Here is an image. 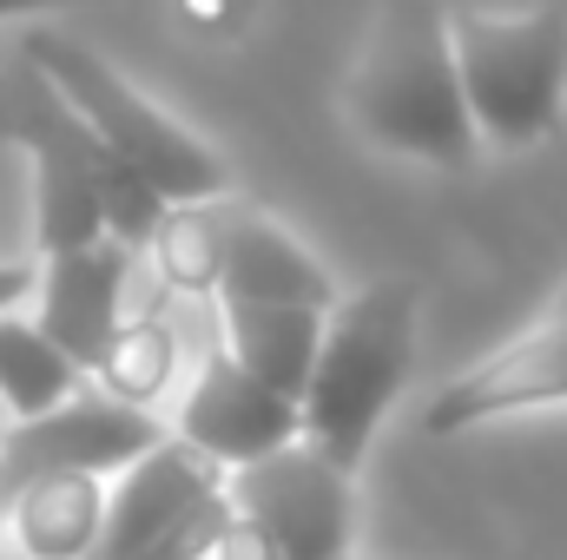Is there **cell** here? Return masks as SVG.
I'll return each instance as SVG.
<instances>
[{"label": "cell", "instance_id": "8992f818", "mask_svg": "<svg viewBox=\"0 0 567 560\" xmlns=\"http://www.w3.org/2000/svg\"><path fill=\"white\" fill-rule=\"evenodd\" d=\"M231 528L212 560H350L357 475L317 442H284L278 455L231 468Z\"/></svg>", "mask_w": 567, "mask_h": 560}, {"label": "cell", "instance_id": "7a4b0ae2", "mask_svg": "<svg viewBox=\"0 0 567 560\" xmlns=\"http://www.w3.org/2000/svg\"><path fill=\"white\" fill-rule=\"evenodd\" d=\"M343 113L377 152L462 172L475 158V120L455 73V33L435 0H383L357 66L343 80Z\"/></svg>", "mask_w": 567, "mask_h": 560}, {"label": "cell", "instance_id": "9c48e42d", "mask_svg": "<svg viewBox=\"0 0 567 560\" xmlns=\"http://www.w3.org/2000/svg\"><path fill=\"white\" fill-rule=\"evenodd\" d=\"M555 403H567V278L522 336H508L475 370H462L455 383L435 390V403L423 409V428L429 435H468L482 422L555 409Z\"/></svg>", "mask_w": 567, "mask_h": 560}, {"label": "cell", "instance_id": "ba28073f", "mask_svg": "<svg viewBox=\"0 0 567 560\" xmlns=\"http://www.w3.org/2000/svg\"><path fill=\"white\" fill-rule=\"evenodd\" d=\"M165 435L172 428L152 416V409L113 396V390H100V383H86L80 396L53 403L47 416L7 422V435H0V501L13 488H27V481H47V475L113 481L140 455H152Z\"/></svg>", "mask_w": 567, "mask_h": 560}, {"label": "cell", "instance_id": "52a82bcc", "mask_svg": "<svg viewBox=\"0 0 567 560\" xmlns=\"http://www.w3.org/2000/svg\"><path fill=\"white\" fill-rule=\"evenodd\" d=\"M231 528L225 468L165 435L106 488V535L93 560H212Z\"/></svg>", "mask_w": 567, "mask_h": 560}, {"label": "cell", "instance_id": "277c9868", "mask_svg": "<svg viewBox=\"0 0 567 560\" xmlns=\"http://www.w3.org/2000/svg\"><path fill=\"white\" fill-rule=\"evenodd\" d=\"M27 60L66 93V106L106 139V152H113L133 178H145L172 211H178V205H212V198H225V185H231L225 158L198 139L192 126H178L165 106H152L113 60H100V53L80 46L73 33H33V40H27Z\"/></svg>", "mask_w": 567, "mask_h": 560}, {"label": "cell", "instance_id": "5b68a950", "mask_svg": "<svg viewBox=\"0 0 567 560\" xmlns=\"http://www.w3.org/2000/svg\"><path fill=\"white\" fill-rule=\"evenodd\" d=\"M455 73L475 120V139L495 152H528L555 139L567 113V13L522 7V13H449Z\"/></svg>", "mask_w": 567, "mask_h": 560}, {"label": "cell", "instance_id": "5bb4252c", "mask_svg": "<svg viewBox=\"0 0 567 560\" xmlns=\"http://www.w3.org/2000/svg\"><path fill=\"white\" fill-rule=\"evenodd\" d=\"M93 376L33 323V317H0V409L7 422H27V416H47L53 403L80 396Z\"/></svg>", "mask_w": 567, "mask_h": 560}, {"label": "cell", "instance_id": "7c38bea8", "mask_svg": "<svg viewBox=\"0 0 567 560\" xmlns=\"http://www.w3.org/2000/svg\"><path fill=\"white\" fill-rule=\"evenodd\" d=\"M7 541L27 560H93L106 535V481L93 475H47L0 501Z\"/></svg>", "mask_w": 567, "mask_h": 560}, {"label": "cell", "instance_id": "8fae6325", "mask_svg": "<svg viewBox=\"0 0 567 560\" xmlns=\"http://www.w3.org/2000/svg\"><path fill=\"white\" fill-rule=\"evenodd\" d=\"M133 245L100 238L80 251H53L40 258L33 283V323L86 370L100 376V363L113 356V343L126 336V283H133Z\"/></svg>", "mask_w": 567, "mask_h": 560}, {"label": "cell", "instance_id": "6da1fadb", "mask_svg": "<svg viewBox=\"0 0 567 560\" xmlns=\"http://www.w3.org/2000/svg\"><path fill=\"white\" fill-rule=\"evenodd\" d=\"M0 139L20 145L33 165V245H40V258L80 251L100 238H120L140 251L172 211L145 178H133L106 152V139L66 106V93L27 53H20V66L0 73Z\"/></svg>", "mask_w": 567, "mask_h": 560}, {"label": "cell", "instance_id": "e0dca14e", "mask_svg": "<svg viewBox=\"0 0 567 560\" xmlns=\"http://www.w3.org/2000/svg\"><path fill=\"white\" fill-rule=\"evenodd\" d=\"M53 7H86V0H0V20H20V13H53Z\"/></svg>", "mask_w": 567, "mask_h": 560}, {"label": "cell", "instance_id": "9a60e30c", "mask_svg": "<svg viewBox=\"0 0 567 560\" xmlns=\"http://www.w3.org/2000/svg\"><path fill=\"white\" fill-rule=\"evenodd\" d=\"M172 363H178V343H172V330H158V323H126V336L113 343V356L100 363V390H113V396H126V403H140L152 409V396L165 390V376H172Z\"/></svg>", "mask_w": 567, "mask_h": 560}, {"label": "cell", "instance_id": "30bf717a", "mask_svg": "<svg viewBox=\"0 0 567 560\" xmlns=\"http://www.w3.org/2000/svg\"><path fill=\"white\" fill-rule=\"evenodd\" d=\"M172 435L192 448V455H205L212 468H251V462H265V455H278L284 442H297L303 435V409L271 390L265 376H251L225 343L198 363V376L185 383V396H178V416H172Z\"/></svg>", "mask_w": 567, "mask_h": 560}, {"label": "cell", "instance_id": "4fadbf2b", "mask_svg": "<svg viewBox=\"0 0 567 560\" xmlns=\"http://www.w3.org/2000/svg\"><path fill=\"white\" fill-rule=\"evenodd\" d=\"M323 317L330 310L317 303H218V336L251 376H265L290 403H303V383L323 343Z\"/></svg>", "mask_w": 567, "mask_h": 560}, {"label": "cell", "instance_id": "2e32d148", "mask_svg": "<svg viewBox=\"0 0 567 560\" xmlns=\"http://www.w3.org/2000/svg\"><path fill=\"white\" fill-rule=\"evenodd\" d=\"M33 283H40V271H27V265H0V317L13 310V297H33Z\"/></svg>", "mask_w": 567, "mask_h": 560}, {"label": "cell", "instance_id": "3957f363", "mask_svg": "<svg viewBox=\"0 0 567 560\" xmlns=\"http://www.w3.org/2000/svg\"><path fill=\"white\" fill-rule=\"evenodd\" d=\"M416 317H423V290L410 278L363 283V290L337 297L323 317V343H317V363H310L297 409H303V442H317L350 475L363 468L377 428L390 422L396 396L410 390Z\"/></svg>", "mask_w": 567, "mask_h": 560}]
</instances>
